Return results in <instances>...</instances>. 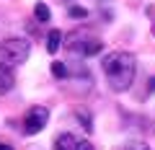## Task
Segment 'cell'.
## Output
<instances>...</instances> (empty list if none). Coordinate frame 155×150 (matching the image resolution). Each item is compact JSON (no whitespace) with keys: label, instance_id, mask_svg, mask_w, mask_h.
I'll use <instances>...</instances> for the list:
<instances>
[{"label":"cell","instance_id":"cell-8","mask_svg":"<svg viewBox=\"0 0 155 150\" xmlns=\"http://www.w3.org/2000/svg\"><path fill=\"white\" fill-rule=\"evenodd\" d=\"M34 16H36V21L47 23V21L52 18V11H49V5H47V3H36V5H34Z\"/></svg>","mask_w":155,"mask_h":150},{"label":"cell","instance_id":"cell-11","mask_svg":"<svg viewBox=\"0 0 155 150\" xmlns=\"http://www.w3.org/2000/svg\"><path fill=\"white\" fill-rule=\"evenodd\" d=\"M67 16H72V18H85V16H88V11H85V8H78V5H70V8H67Z\"/></svg>","mask_w":155,"mask_h":150},{"label":"cell","instance_id":"cell-10","mask_svg":"<svg viewBox=\"0 0 155 150\" xmlns=\"http://www.w3.org/2000/svg\"><path fill=\"white\" fill-rule=\"evenodd\" d=\"M122 150H150L147 142H140V140H132V142H127Z\"/></svg>","mask_w":155,"mask_h":150},{"label":"cell","instance_id":"cell-4","mask_svg":"<svg viewBox=\"0 0 155 150\" xmlns=\"http://www.w3.org/2000/svg\"><path fill=\"white\" fill-rule=\"evenodd\" d=\"M49 122V109L47 106H31L23 117V132L26 135H39Z\"/></svg>","mask_w":155,"mask_h":150},{"label":"cell","instance_id":"cell-3","mask_svg":"<svg viewBox=\"0 0 155 150\" xmlns=\"http://www.w3.org/2000/svg\"><path fill=\"white\" fill-rule=\"evenodd\" d=\"M28 55H31V44L26 39H5L0 44V65H8V67L23 65Z\"/></svg>","mask_w":155,"mask_h":150},{"label":"cell","instance_id":"cell-9","mask_svg":"<svg viewBox=\"0 0 155 150\" xmlns=\"http://www.w3.org/2000/svg\"><path fill=\"white\" fill-rule=\"evenodd\" d=\"M52 75H54L57 80L67 78V65H65V62H52Z\"/></svg>","mask_w":155,"mask_h":150},{"label":"cell","instance_id":"cell-7","mask_svg":"<svg viewBox=\"0 0 155 150\" xmlns=\"http://www.w3.org/2000/svg\"><path fill=\"white\" fill-rule=\"evenodd\" d=\"M60 44H62V31L60 28H52V31L47 34V52H49V55H57Z\"/></svg>","mask_w":155,"mask_h":150},{"label":"cell","instance_id":"cell-14","mask_svg":"<svg viewBox=\"0 0 155 150\" xmlns=\"http://www.w3.org/2000/svg\"><path fill=\"white\" fill-rule=\"evenodd\" d=\"M153 34H155V26H153Z\"/></svg>","mask_w":155,"mask_h":150},{"label":"cell","instance_id":"cell-5","mask_svg":"<svg viewBox=\"0 0 155 150\" xmlns=\"http://www.w3.org/2000/svg\"><path fill=\"white\" fill-rule=\"evenodd\" d=\"M54 150H96L88 140H80L70 132H62L54 137Z\"/></svg>","mask_w":155,"mask_h":150},{"label":"cell","instance_id":"cell-13","mask_svg":"<svg viewBox=\"0 0 155 150\" xmlns=\"http://www.w3.org/2000/svg\"><path fill=\"white\" fill-rule=\"evenodd\" d=\"M0 150H13V148H11V145H3V142H0Z\"/></svg>","mask_w":155,"mask_h":150},{"label":"cell","instance_id":"cell-12","mask_svg":"<svg viewBox=\"0 0 155 150\" xmlns=\"http://www.w3.org/2000/svg\"><path fill=\"white\" fill-rule=\"evenodd\" d=\"M147 88H150V91L155 93V78H150V80H147Z\"/></svg>","mask_w":155,"mask_h":150},{"label":"cell","instance_id":"cell-2","mask_svg":"<svg viewBox=\"0 0 155 150\" xmlns=\"http://www.w3.org/2000/svg\"><path fill=\"white\" fill-rule=\"evenodd\" d=\"M67 49L78 57H96L101 49H104V42L93 34H88L85 28H78L67 36Z\"/></svg>","mask_w":155,"mask_h":150},{"label":"cell","instance_id":"cell-1","mask_svg":"<svg viewBox=\"0 0 155 150\" xmlns=\"http://www.w3.org/2000/svg\"><path fill=\"white\" fill-rule=\"evenodd\" d=\"M106 72V80L109 85L122 93V91H129L134 83V75H137V60H134L132 52H124V49H116V52H109L101 62Z\"/></svg>","mask_w":155,"mask_h":150},{"label":"cell","instance_id":"cell-6","mask_svg":"<svg viewBox=\"0 0 155 150\" xmlns=\"http://www.w3.org/2000/svg\"><path fill=\"white\" fill-rule=\"evenodd\" d=\"M13 85H16V75H13V70L8 65H0V96L8 93Z\"/></svg>","mask_w":155,"mask_h":150}]
</instances>
